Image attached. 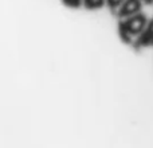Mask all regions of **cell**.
<instances>
[{
  "label": "cell",
  "instance_id": "cell-1",
  "mask_svg": "<svg viewBox=\"0 0 153 148\" xmlns=\"http://www.w3.org/2000/svg\"><path fill=\"white\" fill-rule=\"evenodd\" d=\"M146 23H148L146 15H144L141 11L132 16L124 18V20H121L118 23V34L121 40L126 45H130L133 38L137 37L145 28Z\"/></svg>",
  "mask_w": 153,
  "mask_h": 148
},
{
  "label": "cell",
  "instance_id": "cell-2",
  "mask_svg": "<svg viewBox=\"0 0 153 148\" xmlns=\"http://www.w3.org/2000/svg\"><path fill=\"white\" fill-rule=\"evenodd\" d=\"M141 8H143V1L141 0H124L121 3V5L117 8L118 10L117 15L120 18H128V16H132L134 13L140 12Z\"/></svg>",
  "mask_w": 153,
  "mask_h": 148
},
{
  "label": "cell",
  "instance_id": "cell-3",
  "mask_svg": "<svg viewBox=\"0 0 153 148\" xmlns=\"http://www.w3.org/2000/svg\"><path fill=\"white\" fill-rule=\"evenodd\" d=\"M136 49H141V47H149L153 46V32H151L149 30L144 28L140 34L137 35V39L133 43Z\"/></svg>",
  "mask_w": 153,
  "mask_h": 148
},
{
  "label": "cell",
  "instance_id": "cell-4",
  "mask_svg": "<svg viewBox=\"0 0 153 148\" xmlns=\"http://www.w3.org/2000/svg\"><path fill=\"white\" fill-rule=\"evenodd\" d=\"M82 4L87 8V10H98L105 4V0H83Z\"/></svg>",
  "mask_w": 153,
  "mask_h": 148
},
{
  "label": "cell",
  "instance_id": "cell-5",
  "mask_svg": "<svg viewBox=\"0 0 153 148\" xmlns=\"http://www.w3.org/2000/svg\"><path fill=\"white\" fill-rule=\"evenodd\" d=\"M82 1L83 0H62V3L69 8H79L82 5Z\"/></svg>",
  "mask_w": 153,
  "mask_h": 148
},
{
  "label": "cell",
  "instance_id": "cell-6",
  "mask_svg": "<svg viewBox=\"0 0 153 148\" xmlns=\"http://www.w3.org/2000/svg\"><path fill=\"white\" fill-rule=\"evenodd\" d=\"M122 1H124V0H105V3L108 4V7L110 8V10H117V8L121 5Z\"/></svg>",
  "mask_w": 153,
  "mask_h": 148
},
{
  "label": "cell",
  "instance_id": "cell-7",
  "mask_svg": "<svg viewBox=\"0 0 153 148\" xmlns=\"http://www.w3.org/2000/svg\"><path fill=\"white\" fill-rule=\"evenodd\" d=\"M145 28H146V30H149L151 32H153V19H152L151 22H148V23H146Z\"/></svg>",
  "mask_w": 153,
  "mask_h": 148
},
{
  "label": "cell",
  "instance_id": "cell-8",
  "mask_svg": "<svg viewBox=\"0 0 153 148\" xmlns=\"http://www.w3.org/2000/svg\"><path fill=\"white\" fill-rule=\"evenodd\" d=\"M143 3H145V4H153V0H141Z\"/></svg>",
  "mask_w": 153,
  "mask_h": 148
}]
</instances>
